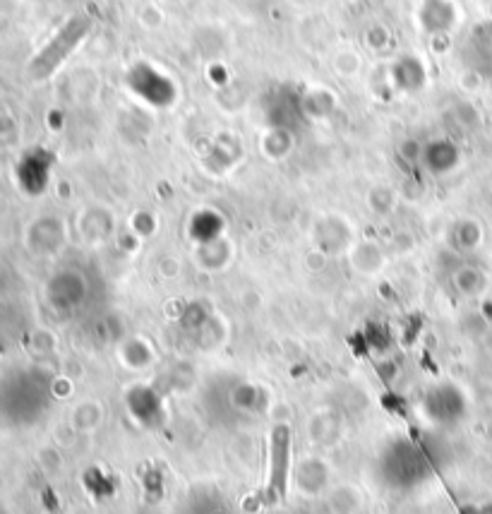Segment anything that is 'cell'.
Segmentation results:
<instances>
[{
  "instance_id": "obj_1",
  "label": "cell",
  "mask_w": 492,
  "mask_h": 514,
  "mask_svg": "<svg viewBox=\"0 0 492 514\" xmlns=\"http://www.w3.org/2000/svg\"><path fill=\"white\" fill-rule=\"evenodd\" d=\"M128 89L154 109H168L176 101V82L152 63H135L128 73Z\"/></svg>"
},
{
  "instance_id": "obj_2",
  "label": "cell",
  "mask_w": 492,
  "mask_h": 514,
  "mask_svg": "<svg viewBox=\"0 0 492 514\" xmlns=\"http://www.w3.org/2000/svg\"><path fill=\"white\" fill-rule=\"evenodd\" d=\"M420 161L430 173H447L459 164V149L449 140H430L420 149Z\"/></svg>"
},
{
  "instance_id": "obj_3",
  "label": "cell",
  "mask_w": 492,
  "mask_h": 514,
  "mask_svg": "<svg viewBox=\"0 0 492 514\" xmlns=\"http://www.w3.org/2000/svg\"><path fill=\"white\" fill-rule=\"evenodd\" d=\"M188 233L195 243L212 245L219 241L221 233H224V217H221L219 212H214V209H200V212L192 214Z\"/></svg>"
},
{
  "instance_id": "obj_4",
  "label": "cell",
  "mask_w": 492,
  "mask_h": 514,
  "mask_svg": "<svg viewBox=\"0 0 492 514\" xmlns=\"http://www.w3.org/2000/svg\"><path fill=\"white\" fill-rule=\"evenodd\" d=\"M394 82L396 87L404 89V92H416L425 82L423 63L416 61V58H401V61L394 65Z\"/></svg>"
},
{
  "instance_id": "obj_5",
  "label": "cell",
  "mask_w": 492,
  "mask_h": 514,
  "mask_svg": "<svg viewBox=\"0 0 492 514\" xmlns=\"http://www.w3.org/2000/svg\"><path fill=\"white\" fill-rule=\"evenodd\" d=\"M274 462H272V483L274 488H279V495H284L286 490V469H281V464L288 466V430L279 428L274 435Z\"/></svg>"
}]
</instances>
